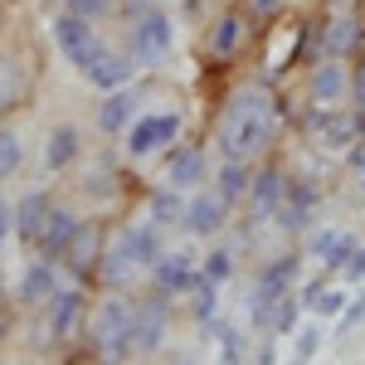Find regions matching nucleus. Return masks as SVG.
<instances>
[{
	"mask_svg": "<svg viewBox=\"0 0 365 365\" xmlns=\"http://www.w3.org/2000/svg\"><path fill=\"white\" fill-rule=\"evenodd\" d=\"M205 331H210V341L220 346V365H249V336H244L239 327H229V322L215 317Z\"/></svg>",
	"mask_w": 365,
	"mask_h": 365,
	"instance_id": "obj_29",
	"label": "nucleus"
},
{
	"mask_svg": "<svg viewBox=\"0 0 365 365\" xmlns=\"http://www.w3.org/2000/svg\"><path fill=\"white\" fill-rule=\"evenodd\" d=\"M185 215V190H170L166 180L146 190V220H156L161 229H175Z\"/></svg>",
	"mask_w": 365,
	"mask_h": 365,
	"instance_id": "obj_28",
	"label": "nucleus"
},
{
	"mask_svg": "<svg viewBox=\"0 0 365 365\" xmlns=\"http://www.w3.org/2000/svg\"><path fill=\"white\" fill-rule=\"evenodd\" d=\"M170 336V297L141 292L132 297V356H156Z\"/></svg>",
	"mask_w": 365,
	"mask_h": 365,
	"instance_id": "obj_8",
	"label": "nucleus"
},
{
	"mask_svg": "<svg viewBox=\"0 0 365 365\" xmlns=\"http://www.w3.org/2000/svg\"><path fill=\"white\" fill-rule=\"evenodd\" d=\"M351 282H365V244H356V253L346 258V268H341Z\"/></svg>",
	"mask_w": 365,
	"mask_h": 365,
	"instance_id": "obj_40",
	"label": "nucleus"
},
{
	"mask_svg": "<svg viewBox=\"0 0 365 365\" xmlns=\"http://www.w3.org/2000/svg\"><path fill=\"white\" fill-rule=\"evenodd\" d=\"M244 10H249L253 20H278L282 10H287V0H239Z\"/></svg>",
	"mask_w": 365,
	"mask_h": 365,
	"instance_id": "obj_37",
	"label": "nucleus"
},
{
	"mask_svg": "<svg viewBox=\"0 0 365 365\" xmlns=\"http://www.w3.org/2000/svg\"><path fill=\"white\" fill-rule=\"evenodd\" d=\"M322 346H327V327L312 317V322H302V327L292 331V341H287V365H312Z\"/></svg>",
	"mask_w": 365,
	"mask_h": 365,
	"instance_id": "obj_30",
	"label": "nucleus"
},
{
	"mask_svg": "<svg viewBox=\"0 0 365 365\" xmlns=\"http://www.w3.org/2000/svg\"><path fill=\"white\" fill-rule=\"evenodd\" d=\"M54 5H58V10H63V5H68V0H54Z\"/></svg>",
	"mask_w": 365,
	"mask_h": 365,
	"instance_id": "obj_44",
	"label": "nucleus"
},
{
	"mask_svg": "<svg viewBox=\"0 0 365 365\" xmlns=\"http://www.w3.org/2000/svg\"><path fill=\"white\" fill-rule=\"evenodd\" d=\"M122 44H127V54L137 58L141 68H166L170 49H175V15L166 5H156V10H146L137 20H127L122 25Z\"/></svg>",
	"mask_w": 365,
	"mask_h": 365,
	"instance_id": "obj_4",
	"label": "nucleus"
},
{
	"mask_svg": "<svg viewBox=\"0 0 365 365\" xmlns=\"http://www.w3.org/2000/svg\"><path fill=\"white\" fill-rule=\"evenodd\" d=\"M351 108L365 113V49L351 58Z\"/></svg>",
	"mask_w": 365,
	"mask_h": 365,
	"instance_id": "obj_36",
	"label": "nucleus"
},
{
	"mask_svg": "<svg viewBox=\"0 0 365 365\" xmlns=\"http://www.w3.org/2000/svg\"><path fill=\"white\" fill-rule=\"evenodd\" d=\"M63 10H73V15H83V20H93V25H103V20L117 15V0H68Z\"/></svg>",
	"mask_w": 365,
	"mask_h": 365,
	"instance_id": "obj_35",
	"label": "nucleus"
},
{
	"mask_svg": "<svg viewBox=\"0 0 365 365\" xmlns=\"http://www.w3.org/2000/svg\"><path fill=\"white\" fill-rule=\"evenodd\" d=\"M239 273V253L229 249V244H215V249L200 258V278H210V282H229Z\"/></svg>",
	"mask_w": 365,
	"mask_h": 365,
	"instance_id": "obj_33",
	"label": "nucleus"
},
{
	"mask_svg": "<svg viewBox=\"0 0 365 365\" xmlns=\"http://www.w3.org/2000/svg\"><path fill=\"white\" fill-rule=\"evenodd\" d=\"M361 137H365V113H361Z\"/></svg>",
	"mask_w": 365,
	"mask_h": 365,
	"instance_id": "obj_43",
	"label": "nucleus"
},
{
	"mask_svg": "<svg viewBox=\"0 0 365 365\" xmlns=\"http://www.w3.org/2000/svg\"><path fill=\"white\" fill-rule=\"evenodd\" d=\"M117 239H122L127 253L137 258V268H151V263L170 249L166 229L156 225V220H127V225H117Z\"/></svg>",
	"mask_w": 365,
	"mask_h": 365,
	"instance_id": "obj_22",
	"label": "nucleus"
},
{
	"mask_svg": "<svg viewBox=\"0 0 365 365\" xmlns=\"http://www.w3.org/2000/svg\"><path fill=\"white\" fill-rule=\"evenodd\" d=\"M322 205H327V185H322L317 175H292L278 215H273V225H278V234L302 239L312 225H322Z\"/></svg>",
	"mask_w": 365,
	"mask_h": 365,
	"instance_id": "obj_5",
	"label": "nucleus"
},
{
	"mask_svg": "<svg viewBox=\"0 0 365 365\" xmlns=\"http://www.w3.org/2000/svg\"><path fill=\"white\" fill-rule=\"evenodd\" d=\"M83 78L98 88V93H113V88H127L132 78H141V63L127 54V44H113V39H108V44L93 54V63L83 68Z\"/></svg>",
	"mask_w": 365,
	"mask_h": 365,
	"instance_id": "obj_18",
	"label": "nucleus"
},
{
	"mask_svg": "<svg viewBox=\"0 0 365 365\" xmlns=\"http://www.w3.org/2000/svg\"><path fill=\"white\" fill-rule=\"evenodd\" d=\"M302 98L322 108H351V58L317 54L302 73Z\"/></svg>",
	"mask_w": 365,
	"mask_h": 365,
	"instance_id": "obj_7",
	"label": "nucleus"
},
{
	"mask_svg": "<svg viewBox=\"0 0 365 365\" xmlns=\"http://www.w3.org/2000/svg\"><path fill=\"white\" fill-rule=\"evenodd\" d=\"M146 93H151V83H146V78H132L127 88H113V93H103V103H98V113H93V127H98V137H122V132L137 122L141 103H146Z\"/></svg>",
	"mask_w": 365,
	"mask_h": 365,
	"instance_id": "obj_12",
	"label": "nucleus"
},
{
	"mask_svg": "<svg viewBox=\"0 0 365 365\" xmlns=\"http://www.w3.org/2000/svg\"><path fill=\"white\" fill-rule=\"evenodd\" d=\"M137 273H141V268H137V258L127 253V244L117 239V229H113V234H108V244H103V258H98V273H93V278L103 282L108 292H127Z\"/></svg>",
	"mask_w": 365,
	"mask_h": 365,
	"instance_id": "obj_23",
	"label": "nucleus"
},
{
	"mask_svg": "<svg viewBox=\"0 0 365 365\" xmlns=\"http://www.w3.org/2000/svg\"><path fill=\"white\" fill-rule=\"evenodd\" d=\"M210 151L200 146V141H175L166 151V161H161V180H166L170 190H200V185H210Z\"/></svg>",
	"mask_w": 365,
	"mask_h": 365,
	"instance_id": "obj_15",
	"label": "nucleus"
},
{
	"mask_svg": "<svg viewBox=\"0 0 365 365\" xmlns=\"http://www.w3.org/2000/svg\"><path fill=\"white\" fill-rule=\"evenodd\" d=\"M49 39H54V49L63 54V63H73L78 73H83L88 63H93V54L108 44V34H98V25L83 20V15H73V10H58L54 20H49Z\"/></svg>",
	"mask_w": 365,
	"mask_h": 365,
	"instance_id": "obj_6",
	"label": "nucleus"
},
{
	"mask_svg": "<svg viewBox=\"0 0 365 365\" xmlns=\"http://www.w3.org/2000/svg\"><path fill=\"white\" fill-rule=\"evenodd\" d=\"M103 244H108V229L98 225V220H83V225H78V234L68 239V249H63V258H58V268H63L68 278L88 282L93 273H98V258H103Z\"/></svg>",
	"mask_w": 365,
	"mask_h": 365,
	"instance_id": "obj_19",
	"label": "nucleus"
},
{
	"mask_svg": "<svg viewBox=\"0 0 365 365\" xmlns=\"http://www.w3.org/2000/svg\"><path fill=\"white\" fill-rule=\"evenodd\" d=\"M312 39H317V54L356 58L365 49V20L356 10H331V5H327V20L312 29Z\"/></svg>",
	"mask_w": 365,
	"mask_h": 365,
	"instance_id": "obj_10",
	"label": "nucleus"
},
{
	"mask_svg": "<svg viewBox=\"0 0 365 365\" xmlns=\"http://www.w3.org/2000/svg\"><path fill=\"white\" fill-rule=\"evenodd\" d=\"M49 210H54V195L49 190H25V195L15 200V239L20 244H39V229L49 220Z\"/></svg>",
	"mask_w": 365,
	"mask_h": 365,
	"instance_id": "obj_25",
	"label": "nucleus"
},
{
	"mask_svg": "<svg viewBox=\"0 0 365 365\" xmlns=\"http://www.w3.org/2000/svg\"><path fill=\"white\" fill-rule=\"evenodd\" d=\"M185 132V113L180 108H156V113H137V122L122 132V156L127 161H151V156H166L170 146Z\"/></svg>",
	"mask_w": 365,
	"mask_h": 365,
	"instance_id": "obj_3",
	"label": "nucleus"
},
{
	"mask_svg": "<svg viewBox=\"0 0 365 365\" xmlns=\"http://www.w3.org/2000/svg\"><path fill=\"white\" fill-rule=\"evenodd\" d=\"M161 0H117V20L127 25V20H137V15H146V10H156Z\"/></svg>",
	"mask_w": 365,
	"mask_h": 365,
	"instance_id": "obj_39",
	"label": "nucleus"
},
{
	"mask_svg": "<svg viewBox=\"0 0 365 365\" xmlns=\"http://www.w3.org/2000/svg\"><path fill=\"white\" fill-rule=\"evenodd\" d=\"M151 292H161V297H190V287L200 282V253L195 249H166L151 268Z\"/></svg>",
	"mask_w": 365,
	"mask_h": 365,
	"instance_id": "obj_14",
	"label": "nucleus"
},
{
	"mask_svg": "<svg viewBox=\"0 0 365 365\" xmlns=\"http://www.w3.org/2000/svg\"><path fill=\"white\" fill-rule=\"evenodd\" d=\"M78 365H103V361H98V356H93V361H78Z\"/></svg>",
	"mask_w": 365,
	"mask_h": 365,
	"instance_id": "obj_42",
	"label": "nucleus"
},
{
	"mask_svg": "<svg viewBox=\"0 0 365 365\" xmlns=\"http://www.w3.org/2000/svg\"><path fill=\"white\" fill-rule=\"evenodd\" d=\"M287 108L268 83H239L225 93L215 127H210V146L220 161H268L278 146L282 127H287Z\"/></svg>",
	"mask_w": 365,
	"mask_h": 365,
	"instance_id": "obj_1",
	"label": "nucleus"
},
{
	"mask_svg": "<svg viewBox=\"0 0 365 365\" xmlns=\"http://www.w3.org/2000/svg\"><path fill=\"white\" fill-rule=\"evenodd\" d=\"M234 220V205H229L215 185H200L185 195V215H180V229L190 234V239H220Z\"/></svg>",
	"mask_w": 365,
	"mask_h": 365,
	"instance_id": "obj_9",
	"label": "nucleus"
},
{
	"mask_svg": "<svg viewBox=\"0 0 365 365\" xmlns=\"http://www.w3.org/2000/svg\"><path fill=\"white\" fill-rule=\"evenodd\" d=\"M25 73H29V63H20L15 54L0 58V113H5L15 98H25V88H29V83H25ZM15 108H20V103H15Z\"/></svg>",
	"mask_w": 365,
	"mask_h": 365,
	"instance_id": "obj_31",
	"label": "nucleus"
},
{
	"mask_svg": "<svg viewBox=\"0 0 365 365\" xmlns=\"http://www.w3.org/2000/svg\"><path fill=\"white\" fill-rule=\"evenodd\" d=\"M215 317H220V282L200 278L195 287H190V322H195V327H210Z\"/></svg>",
	"mask_w": 365,
	"mask_h": 365,
	"instance_id": "obj_32",
	"label": "nucleus"
},
{
	"mask_svg": "<svg viewBox=\"0 0 365 365\" xmlns=\"http://www.w3.org/2000/svg\"><path fill=\"white\" fill-rule=\"evenodd\" d=\"M20 161H25L20 132H15V127H0V180H10V175L20 170Z\"/></svg>",
	"mask_w": 365,
	"mask_h": 365,
	"instance_id": "obj_34",
	"label": "nucleus"
},
{
	"mask_svg": "<svg viewBox=\"0 0 365 365\" xmlns=\"http://www.w3.org/2000/svg\"><path fill=\"white\" fill-rule=\"evenodd\" d=\"M78 225H83V215L73 210V205H58L54 200V210H49V220H44V229H39V258H63V249H68V239L78 234Z\"/></svg>",
	"mask_w": 365,
	"mask_h": 365,
	"instance_id": "obj_24",
	"label": "nucleus"
},
{
	"mask_svg": "<svg viewBox=\"0 0 365 365\" xmlns=\"http://www.w3.org/2000/svg\"><path fill=\"white\" fill-rule=\"evenodd\" d=\"M356 234L346 225H312L307 234H302V258H312V263H322V268H346V258L356 253Z\"/></svg>",
	"mask_w": 365,
	"mask_h": 365,
	"instance_id": "obj_17",
	"label": "nucleus"
},
{
	"mask_svg": "<svg viewBox=\"0 0 365 365\" xmlns=\"http://www.w3.org/2000/svg\"><path fill=\"white\" fill-rule=\"evenodd\" d=\"M253 170H258V161H220V166L210 170V185H215L234 210H244L249 185H253Z\"/></svg>",
	"mask_w": 365,
	"mask_h": 365,
	"instance_id": "obj_26",
	"label": "nucleus"
},
{
	"mask_svg": "<svg viewBox=\"0 0 365 365\" xmlns=\"http://www.w3.org/2000/svg\"><path fill=\"white\" fill-rule=\"evenodd\" d=\"M346 302H351V292H346V287H327V278H312L307 287H302V307H307L317 322H336L341 312H346Z\"/></svg>",
	"mask_w": 365,
	"mask_h": 365,
	"instance_id": "obj_27",
	"label": "nucleus"
},
{
	"mask_svg": "<svg viewBox=\"0 0 365 365\" xmlns=\"http://www.w3.org/2000/svg\"><path fill=\"white\" fill-rule=\"evenodd\" d=\"M83 151H88L83 127L78 122H54L49 137H44V166L54 170V175H63V170H73L83 161Z\"/></svg>",
	"mask_w": 365,
	"mask_h": 365,
	"instance_id": "obj_21",
	"label": "nucleus"
},
{
	"mask_svg": "<svg viewBox=\"0 0 365 365\" xmlns=\"http://www.w3.org/2000/svg\"><path fill=\"white\" fill-rule=\"evenodd\" d=\"M249 34H253V15L244 5H229V10H220L205 25V54L210 58H239L249 49Z\"/></svg>",
	"mask_w": 365,
	"mask_h": 365,
	"instance_id": "obj_16",
	"label": "nucleus"
},
{
	"mask_svg": "<svg viewBox=\"0 0 365 365\" xmlns=\"http://www.w3.org/2000/svg\"><path fill=\"white\" fill-rule=\"evenodd\" d=\"M336 322H341V336H346L351 327H361V322H365V292H356V297L346 302V312H341Z\"/></svg>",
	"mask_w": 365,
	"mask_h": 365,
	"instance_id": "obj_38",
	"label": "nucleus"
},
{
	"mask_svg": "<svg viewBox=\"0 0 365 365\" xmlns=\"http://www.w3.org/2000/svg\"><path fill=\"white\" fill-rule=\"evenodd\" d=\"M83 336L103 365H127L132 361V297L127 292H108L103 302H93Z\"/></svg>",
	"mask_w": 365,
	"mask_h": 365,
	"instance_id": "obj_2",
	"label": "nucleus"
},
{
	"mask_svg": "<svg viewBox=\"0 0 365 365\" xmlns=\"http://www.w3.org/2000/svg\"><path fill=\"white\" fill-rule=\"evenodd\" d=\"M287 180H292V170L282 166V161H258V170H253V185H249V200H244L249 225H273V215H278L282 195H287Z\"/></svg>",
	"mask_w": 365,
	"mask_h": 365,
	"instance_id": "obj_11",
	"label": "nucleus"
},
{
	"mask_svg": "<svg viewBox=\"0 0 365 365\" xmlns=\"http://www.w3.org/2000/svg\"><path fill=\"white\" fill-rule=\"evenodd\" d=\"M88 312H93V302L83 297L78 282L58 287L54 297L44 302V331H49V341H78L88 331Z\"/></svg>",
	"mask_w": 365,
	"mask_h": 365,
	"instance_id": "obj_13",
	"label": "nucleus"
},
{
	"mask_svg": "<svg viewBox=\"0 0 365 365\" xmlns=\"http://www.w3.org/2000/svg\"><path fill=\"white\" fill-rule=\"evenodd\" d=\"M58 287H63V268L54 258H34V263H25V273L15 282V302L20 307H44Z\"/></svg>",
	"mask_w": 365,
	"mask_h": 365,
	"instance_id": "obj_20",
	"label": "nucleus"
},
{
	"mask_svg": "<svg viewBox=\"0 0 365 365\" xmlns=\"http://www.w3.org/2000/svg\"><path fill=\"white\" fill-rule=\"evenodd\" d=\"M170 365H200L195 356H170Z\"/></svg>",
	"mask_w": 365,
	"mask_h": 365,
	"instance_id": "obj_41",
	"label": "nucleus"
}]
</instances>
